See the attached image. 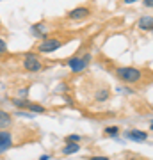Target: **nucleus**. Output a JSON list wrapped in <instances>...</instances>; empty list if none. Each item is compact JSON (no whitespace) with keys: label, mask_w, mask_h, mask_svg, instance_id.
I'll return each instance as SVG.
<instances>
[{"label":"nucleus","mask_w":153,"mask_h":160,"mask_svg":"<svg viewBox=\"0 0 153 160\" xmlns=\"http://www.w3.org/2000/svg\"><path fill=\"white\" fill-rule=\"evenodd\" d=\"M64 142H80V135L71 133V135H68V137H64Z\"/></svg>","instance_id":"obj_16"},{"label":"nucleus","mask_w":153,"mask_h":160,"mask_svg":"<svg viewBox=\"0 0 153 160\" xmlns=\"http://www.w3.org/2000/svg\"><path fill=\"white\" fill-rule=\"evenodd\" d=\"M59 92H66V86H64V84L63 86H59Z\"/></svg>","instance_id":"obj_22"},{"label":"nucleus","mask_w":153,"mask_h":160,"mask_svg":"<svg viewBox=\"0 0 153 160\" xmlns=\"http://www.w3.org/2000/svg\"><path fill=\"white\" fill-rule=\"evenodd\" d=\"M114 77L126 86H137V84L144 82L146 71L137 66H118V68H114Z\"/></svg>","instance_id":"obj_1"},{"label":"nucleus","mask_w":153,"mask_h":160,"mask_svg":"<svg viewBox=\"0 0 153 160\" xmlns=\"http://www.w3.org/2000/svg\"><path fill=\"white\" fill-rule=\"evenodd\" d=\"M11 103L18 110H27V112H30V114H45L46 112L45 105L30 102V100H27V98H11Z\"/></svg>","instance_id":"obj_4"},{"label":"nucleus","mask_w":153,"mask_h":160,"mask_svg":"<svg viewBox=\"0 0 153 160\" xmlns=\"http://www.w3.org/2000/svg\"><path fill=\"white\" fill-rule=\"evenodd\" d=\"M126 139L128 141H134V142H146L148 139H150V133H146L144 130L132 128V130L126 132Z\"/></svg>","instance_id":"obj_9"},{"label":"nucleus","mask_w":153,"mask_h":160,"mask_svg":"<svg viewBox=\"0 0 153 160\" xmlns=\"http://www.w3.org/2000/svg\"><path fill=\"white\" fill-rule=\"evenodd\" d=\"M144 7L151 9V7H153V0H144Z\"/></svg>","instance_id":"obj_19"},{"label":"nucleus","mask_w":153,"mask_h":160,"mask_svg":"<svg viewBox=\"0 0 153 160\" xmlns=\"http://www.w3.org/2000/svg\"><path fill=\"white\" fill-rule=\"evenodd\" d=\"M91 59H93L91 53L85 52V53H82V55H73V57H69L68 61H66V66H68L73 73H82V71L89 66Z\"/></svg>","instance_id":"obj_5"},{"label":"nucleus","mask_w":153,"mask_h":160,"mask_svg":"<svg viewBox=\"0 0 153 160\" xmlns=\"http://www.w3.org/2000/svg\"><path fill=\"white\" fill-rule=\"evenodd\" d=\"M80 149V144L79 142H66L64 148H61V155H73Z\"/></svg>","instance_id":"obj_12"},{"label":"nucleus","mask_w":153,"mask_h":160,"mask_svg":"<svg viewBox=\"0 0 153 160\" xmlns=\"http://www.w3.org/2000/svg\"><path fill=\"white\" fill-rule=\"evenodd\" d=\"M109 98H110V91H109L107 87H103V89H98V91L94 92V100H96L98 103L107 102Z\"/></svg>","instance_id":"obj_13"},{"label":"nucleus","mask_w":153,"mask_h":160,"mask_svg":"<svg viewBox=\"0 0 153 160\" xmlns=\"http://www.w3.org/2000/svg\"><path fill=\"white\" fill-rule=\"evenodd\" d=\"M0 25H2V22H0Z\"/></svg>","instance_id":"obj_24"},{"label":"nucleus","mask_w":153,"mask_h":160,"mask_svg":"<svg viewBox=\"0 0 153 160\" xmlns=\"http://www.w3.org/2000/svg\"><path fill=\"white\" fill-rule=\"evenodd\" d=\"M7 53H9L7 43H6V39H2V38H0V57H6Z\"/></svg>","instance_id":"obj_15"},{"label":"nucleus","mask_w":153,"mask_h":160,"mask_svg":"<svg viewBox=\"0 0 153 160\" xmlns=\"http://www.w3.org/2000/svg\"><path fill=\"white\" fill-rule=\"evenodd\" d=\"M69 41V38H61V36H46L45 39H41L38 43V53H54L59 48H63L66 43Z\"/></svg>","instance_id":"obj_2"},{"label":"nucleus","mask_w":153,"mask_h":160,"mask_svg":"<svg viewBox=\"0 0 153 160\" xmlns=\"http://www.w3.org/2000/svg\"><path fill=\"white\" fill-rule=\"evenodd\" d=\"M135 2H139V0H123L125 6H130V4H135Z\"/></svg>","instance_id":"obj_20"},{"label":"nucleus","mask_w":153,"mask_h":160,"mask_svg":"<svg viewBox=\"0 0 153 160\" xmlns=\"http://www.w3.org/2000/svg\"><path fill=\"white\" fill-rule=\"evenodd\" d=\"M103 133H105L107 137H118L119 135V128L118 126H107V128L103 130Z\"/></svg>","instance_id":"obj_14"},{"label":"nucleus","mask_w":153,"mask_h":160,"mask_svg":"<svg viewBox=\"0 0 153 160\" xmlns=\"http://www.w3.org/2000/svg\"><path fill=\"white\" fill-rule=\"evenodd\" d=\"M22 68L27 73H39L41 69L45 68V61L41 57V53H38V52H28L22 59Z\"/></svg>","instance_id":"obj_3"},{"label":"nucleus","mask_w":153,"mask_h":160,"mask_svg":"<svg viewBox=\"0 0 153 160\" xmlns=\"http://www.w3.org/2000/svg\"><path fill=\"white\" fill-rule=\"evenodd\" d=\"M14 119H13V116L7 112V110H2L0 109V130H7V128H11Z\"/></svg>","instance_id":"obj_11"},{"label":"nucleus","mask_w":153,"mask_h":160,"mask_svg":"<svg viewBox=\"0 0 153 160\" xmlns=\"http://www.w3.org/2000/svg\"><path fill=\"white\" fill-rule=\"evenodd\" d=\"M91 12H93L91 11V7L79 6V7H75V9H71V11L66 12V20L75 22V23H82V22H85V20H89Z\"/></svg>","instance_id":"obj_6"},{"label":"nucleus","mask_w":153,"mask_h":160,"mask_svg":"<svg viewBox=\"0 0 153 160\" xmlns=\"http://www.w3.org/2000/svg\"><path fill=\"white\" fill-rule=\"evenodd\" d=\"M52 155H43V157H39V160H50Z\"/></svg>","instance_id":"obj_21"},{"label":"nucleus","mask_w":153,"mask_h":160,"mask_svg":"<svg viewBox=\"0 0 153 160\" xmlns=\"http://www.w3.org/2000/svg\"><path fill=\"white\" fill-rule=\"evenodd\" d=\"M13 146H14V135H13V132L9 128L7 130H0V157L6 155Z\"/></svg>","instance_id":"obj_7"},{"label":"nucleus","mask_w":153,"mask_h":160,"mask_svg":"<svg viewBox=\"0 0 153 160\" xmlns=\"http://www.w3.org/2000/svg\"><path fill=\"white\" fill-rule=\"evenodd\" d=\"M128 160H137V158H128Z\"/></svg>","instance_id":"obj_23"},{"label":"nucleus","mask_w":153,"mask_h":160,"mask_svg":"<svg viewBox=\"0 0 153 160\" xmlns=\"http://www.w3.org/2000/svg\"><path fill=\"white\" fill-rule=\"evenodd\" d=\"M30 36H32V38H38V39H45L46 36H50L48 34V27H46V23L45 22L34 23V25L30 27Z\"/></svg>","instance_id":"obj_8"},{"label":"nucleus","mask_w":153,"mask_h":160,"mask_svg":"<svg viewBox=\"0 0 153 160\" xmlns=\"http://www.w3.org/2000/svg\"><path fill=\"white\" fill-rule=\"evenodd\" d=\"M27 92H28V87H23V89H20V96H18V98H27Z\"/></svg>","instance_id":"obj_18"},{"label":"nucleus","mask_w":153,"mask_h":160,"mask_svg":"<svg viewBox=\"0 0 153 160\" xmlns=\"http://www.w3.org/2000/svg\"><path fill=\"white\" fill-rule=\"evenodd\" d=\"M137 27H139V30H142V32H151L153 30V16L151 14L141 16L139 22H137Z\"/></svg>","instance_id":"obj_10"},{"label":"nucleus","mask_w":153,"mask_h":160,"mask_svg":"<svg viewBox=\"0 0 153 160\" xmlns=\"http://www.w3.org/2000/svg\"><path fill=\"white\" fill-rule=\"evenodd\" d=\"M87 160H110L109 157H102V155H94V157H87Z\"/></svg>","instance_id":"obj_17"}]
</instances>
